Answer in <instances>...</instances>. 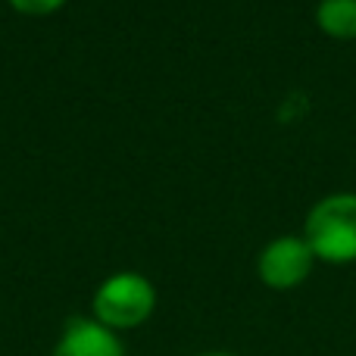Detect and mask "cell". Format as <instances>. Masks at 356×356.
I'll return each mask as SVG.
<instances>
[{
  "label": "cell",
  "instance_id": "cell-3",
  "mask_svg": "<svg viewBox=\"0 0 356 356\" xmlns=\"http://www.w3.org/2000/svg\"><path fill=\"white\" fill-rule=\"evenodd\" d=\"M316 266V253L309 250L307 238H297V234H284L275 238L263 247L257 259V272L259 282L272 291H291L297 284H303L309 278Z\"/></svg>",
  "mask_w": 356,
  "mask_h": 356
},
{
  "label": "cell",
  "instance_id": "cell-7",
  "mask_svg": "<svg viewBox=\"0 0 356 356\" xmlns=\"http://www.w3.org/2000/svg\"><path fill=\"white\" fill-rule=\"evenodd\" d=\"M200 356H234V353H222V350H216V353H200Z\"/></svg>",
  "mask_w": 356,
  "mask_h": 356
},
{
  "label": "cell",
  "instance_id": "cell-2",
  "mask_svg": "<svg viewBox=\"0 0 356 356\" xmlns=\"http://www.w3.org/2000/svg\"><path fill=\"white\" fill-rule=\"evenodd\" d=\"M156 291L138 272H119L106 278L94 294V319L106 325L110 332H125L138 328L154 316Z\"/></svg>",
  "mask_w": 356,
  "mask_h": 356
},
{
  "label": "cell",
  "instance_id": "cell-6",
  "mask_svg": "<svg viewBox=\"0 0 356 356\" xmlns=\"http://www.w3.org/2000/svg\"><path fill=\"white\" fill-rule=\"evenodd\" d=\"M13 10L25 13V16H47V13L60 10L66 0H10Z\"/></svg>",
  "mask_w": 356,
  "mask_h": 356
},
{
  "label": "cell",
  "instance_id": "cell-5",
  "mask_svg": "<svg viewBox=\"0 0 356 356\" xmlns=\"http://www.w3.org/2000/svg\"><path fill=\"white\" fill-rule=\"evenodd\" d=\"M316 25L328 38L353 41L356 38V0H322L316 6Z\"/></svg>",
  "mask_w": 356,
  "mask_h": 356
},
{
  "label": "cell",
  "instance_id": "cell-4",
  "mask_svg": "<svg viewBox=\"0 0 356 356\" xmlns=\"http://www.w3.org/2000/svg\"><path fill=\"white\" fill-rule=\"evenodd\" d=\"M54 356H125V350L116 332L100 325L97 319L75 316L63 328L60 341L54 347Z\"/></svg>",
  "mask_w": 356,
  "mask_h": 356
},
{
  "label": "cell",
  "instance_id": "cell-1",
  "mask_svg": "<svg viewBox=\"0 0 356 356\" xmlns=\"http://www.w3.org/2000/svg\"><path fill=\"white\" fill-rule=\"evenodd\" d=\"M309 250L322 263H353L356 259V194H328L307 213L303 225Z\"/></svg>",
  "mask_w": 356,
  "mask_h": 356
}]
</instances>
